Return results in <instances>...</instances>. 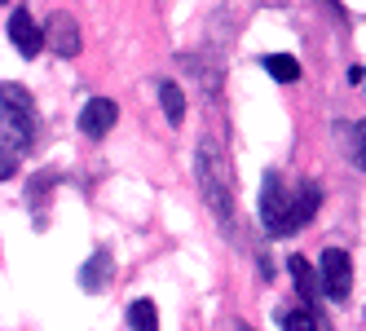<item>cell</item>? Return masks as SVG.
<instances>
[{
  "mask_svg": "<svg viewBox=\"0 0 366 331\" xmlns=\"http://www.w3.org/2000/svg\"><path fill=\"white\" fill-rule=\"evenodd\" d=\"M260 225H265L269 239L296 234V190L282 186L278 172H265V186H260Z\"/></svg>",
  "mask_w": 366,
  "mask_h": 331,
  "instance_id": "3957f363",
  "label": "cell"
},
{
  "mask_svg": "<svg viewBox=\"0 0 366 331\" xmlns=\"http://www.w3.org/2000/svg\"><path fill=\"white\" fill-rule=\"evenodd\" d=\"M278 322H282V331H318V314H313V305H292V310H282L278 314Z\"/></svg>",
  "mask_w": 366,
  "mask_h": 331,
  "instance_id": "8fae6325",
  "label": "cell"
},
{
  "mask_svg": "<svg viewBox=\"0 0 366 331\" xmlns=\"http://www.w3.org/2000/svg\"><path fill=\"white\" fill-rule=\"evenodd\" d=\"M111 270H115V261L107 257V252H93V261L80 270V287L84 292H102V287H107V278H111Z\"/></svg>",
  "mask_w": 366,
  "mask_h": 331,
  "instance_id": "ba28073f",
  "label": "cell"
},
{
  "mask_svg": "<svg viewBox=\"0 0 366 331\" xmlns=\"http://www.w3.org/2000/svg\"><path fill=\"white\" fill-rule=\"evenodd\" d=\"M349 80H353V84H357V89L366 93V66H362V71H353V75H349Z\"/></svg>",
  "mask_w": 366,
  "mask_h": 331,
  "instance_id": "e0dca14e",
  "label": "cell"
},
{
  "mask_svg": "<svg viewBox=\"0 0 366 331\" xmlns=\"http://www.w3.org/2000/svg\"><path fill=\"white\" fill-rule=\"evenodd\" d=\"M318 283H322L327 300H335V305L349 300V292H353V261H349V252H340V247H327V252H322V261H318Z\"/></svg>",
  "mask_w": 366,
  "mask_h": 331,
  "instance_id": "277c9868",
  "label": "cell"
},
{
  "mask_svg": "<svg viewBox=\"0 0 366 331\" xmlns=\"http://www.w3.org/2000/svg\"><path fill=\"white\" fill-rule=\"evenodd\" d=\"M318 203H322V190H318V182H305L300 190H296V225L305 230V225L313 221V212H318Z\"/></svg>",
  "mask_w": 366,
  "mask_h": 331,
  "instance_id": "7c38bea8",
  "label": "cell"
},
{
  "mask_svg": "<svg viewBox=\"0 0 366 331\" xmlns=\"http://www.w3.org/2000/svg\"><path fill=\"white\" fill-rule=\"evenodd\" d=\"M0 155H5L0 159V182H9V177L18 172V159H14V150H0Z\"/></svg>",
  "mask_w": 366,
  "mask_h": 331,
  "instance_id": "2e32d148",
  "label": "cell"
},
{
  "mask_svg": "<svg viewBox=\"0 0 366 331\" xmlns=\"http://www.w3.org/2000/svg\"><path fill=\"white\" fill-rule=\"evenodd\" d=\"M287 270H292V283H296L300 300H305V305H318V283H313L309 261H305V257H292V261H287Z\"/></svg>",
  "mask_w": 366,
  "mask_h": 331,
  "instance_id": "30bf717a",
  "label": "cell"
},
{
  "mask_svg": "<svg viewBox=\"0 0 366 331\" xmlns=\"http://www.w3.org/2000/svg\"><path fill=\"white\" fill-rule=\"evenodd\" d=\"M229 331H252V327L247 322H229Z\"/></svg>",
  "mask_w": 366,
  "mask_h": 331,
  "instance_id": "ac0fdd59",
  "label": "cell"
},
{
  "mask_svg": "<svg viewBox=\"0 0 366 331\" xmlns=\"http://www.w3.org/2000/svg\"><path fill=\"white\" fill-rule=\"evenodd\" d=\"M265 71L274 75L278 84H296V80H300V62L287 58V54H269V58H265Z\"/></svg>",
  "mask_w": 366,
  "mask_h": 331,
  "instance_id": "5bb4252c",
  "label": "cell"
},
{
  "mask_svg": "<svg viewBox=\"0 0 366 331\" xmlns=\"http://www.w3.org/2000/svg\"><path fill=\"white\" fill-rule=\"evenodd\" d=\"M128 327L133 331H159V310L150 300H133L128 305Z\"/></svg>",
  "mask_w": 366,
  "mask_h": 331,
  "instance_id": "4fadbf2b",
  "label": "cell"
},
{
  "mask_svg": "<svg viewBox=\"0 0 366 331\" xmlns=\"http://www.w3.org/2000/svg\"><path fill=\"white\" fill-rule=\"evenodd\" d=\"M5 31H9V40H14V49H18L22 58H36L40 49L49 44V40H44V31L36 27V18H31L27 9H14V14L5 18Z\"/></svg>",
  "mask_w": 366,
  "mask_h": 331,
  "instance_id": "5b68a950",
  "label": "cell"
},
{
  "mask_svg": "<svg viewBox=\"0 0 366 331\" xmlns=\"http://www.w3.org/2000/svg\"><path fill=\"white\" fill-rule=\"evenodd\" d=\"M44 40H49V49H54L58 58H75L80 54V27H75V18L71 14H49V22H44Z\"/></svg>",
  "mask_w": 366,
  "mask_h": 331,
  "instance_id": "8992f818",
  "label": "cell"
},
{
  "mask_svg": "<svg viewBox=\"0 0 366 331\" xmlns=\"http://www.w3.org/2000/svg\"><path fill=\"white\" fill-rule=\"evenodd\" d=\"M159 107L168 115V124H186V93L172 80H159Z\"/></svg>",
  "mask_w": 366,
  "mask_h": 331,
  "instance_id": "9c48e42d",
  "label": "cell"
},
{
  "mask_svg": "<svg viewBox=\"0 0 366 331\" xmlns=\"http://www.w3.org/2000/svg\"><path fill=\"white\" fill-rule=\"evenodd\" d=\"M194 177H199V190H203V203H207V212H212V221L221 225L225 234H234L239 212H234V190H229V177H225V159H221V150H217L212 137L199 142Z\"/></svg>",
  "mask_w": 366,
  "mask_h": 331,
  "instance_id": "6da1fadb",
  "label": "cell"
},
{
  "mask_svg": "<svg viewBox=\"0 0 366 331\" xmlns=\"http://www.w3.org/2000/svg\"><path fill=\"white\" fill-rule=\"evenodd\" d=\"M353 168L366 172V119H357V129H353Z\"/></svg>",
  "mask_w": 366,
  "mask_h": 331,
  "instance_id": "9a60e30c",
  "label": "cell"
},
{
  "mask_svg": "<svg viewBox=\"0 0 366 331\" xmlns=\"http://www.w3.org/2000/svg\"><path fill=\"white\" fill-rule=\"evenodd\" d=\"M115 119H119V107L111 97H93L89 107L80 111V133L84 137H93V142H102L111 129H115Z\"/></svg>",
  "mask_w": 366,
  "mask_h": 331,
  "instance_id": "52a82bcc",
  "label": "cell"
},
{
  "mask_svg": "<svg viewBox=\"0 0 366 331\" xmlns=\"http://www.w3.org/2000/svg\"><path fill=\"white\" fill-rule=\"evenodd\" d=\"M0 129H5V150H14V155H22L36 142V111L22 84L0 89Z\"/></svg>",
  "mask_w": 366,
  "mask_h": 331,
  "instance_id": "7a4b0ae2",
  "label": "cell"
}]
</instances>
